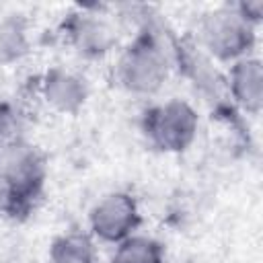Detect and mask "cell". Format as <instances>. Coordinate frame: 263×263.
<instances>
[{
    "label": "cell",
    "mask_w": 263,
    "mask_h": 263,
    "mask_svg": "<svg viewBox=\"0 0 263 263\" xmlns=\"http://www.w3.org/2000/svg\"><path fill=\"white\" fill-rule=\"evenodd\" d=\"M234 4L218 6L205 12L197 23V47L212 60L232 64L251 55L257 33Z\"/></svg>",
    "instance_id": "cell-3"
},
{
    "label": "cell",
    "mask_w": 263,
    "mask_h": 263,
    "mask_svg": "<svg viewBox=\"0 0 263 263\" xmlns=\"http://www.w3.org/2000/svg\"><path fill=\"white\" fill-rule=\"evenodd\" d=\"M88 82L82 74L68 70L64 66L49 68L39 80V95L41 99L58 113L76 115L86 99H88Z\"/></svg>",
    "instance_id": "cell-7"
},
{
    "label": "cell",
    "mask_w": 263,
    "mask_h": 263,
    "mask_svg": "<svg viewBox=\"0 0 263 263\" xmlns=\"http://www.w3.org/2000/svg\"><path fill=\"white\" fill-rule=\"evenodd\" d=\"M25 142V117L12 103H0V150Z\"/></svg>",
    "instance_id": "cell-12"
},
{
    "label": "cell",
    "mask_w": 263,
    "mask_h": 263,
    "mask_svg": "<svg viewBox=\"0 0 263 263\" xmlns=\"http://www.w3.org/2000/svg\"><path fill=\"white\" fill-rule=\"evenodd\" d=\"M226 90L232 103L249 115H259L263 107V64L257 55H245L230 64Z\"/></svg>",
    "instance_id": "cell-8"
},
{
    "label": "cell",
    "mask_w": 263,
    "mask_h": 263,
    "mask_svg": "<svg viewBox=\"0 0 263 263\" xmlns=\"http://www.w3.org/2000/svg\"><path fill=\"white\" fill-rule=\"evenodd\" d=\"M109 263H164V247L148 234H132L117 242Z\"/></svg>",
    "instance_id": "cell-11"
},
{
    "label": "cell",
    "mask_w": 263,
    "mask_h": 263,
    "mask_svg": "<svg viewBox=\"0 0 263 263\" xmlns=\"http://www.w3.org/2000/svg\"><path fill=\"white\" fill-rule=\"evenodd\" d=\"M49 263H101L95 238L80 230L55 236L49 247Z\"/></svg>",
    "instance_id": "cell-9"
},
{
    "label": "cell",
    "mask_w": 263,
    "mask_h": 263,
    "mask_svg": "<svg viewBox=\"0 0 263 263\" xmlns=\"http://www.w3.org/2000/svg\"><path fill=\"white\" fill-rule=\"evenodd\" d=\"M64 37L72 51L82 60H101L117 43L113 27L95 12H72L64 21Z\"/></svg>",
    "instance_id": "cell-6"
},
{
    "label": "cell",
    "mask_w": 263,
    "mask_h": 263,
    "mask_svg": "<svg viewBox=\"0 0 263 263\" xmlns=\"http://www.w3.org/2000/svg\"><path fill=\"white\" fill-rule=\"evenodd\" d=\"M199 115L191 103L168 99L148 107L142 115V134L148 144L164 154L185 152L197 138Z\"/></svg>",
    "instance_id": "cell-4"
},
{
    "label": "cell",
    "mask_w": 263,
    "mask_h": 263,
    "mask_svg": "<svg viewBox=\"0 0 263 263\" xmlns=\"http://www.w3.org/2000/svg\"><path fill=\"white\" fill-rule=\"evenodd\" d=\"M140 224V205L127 191H111L103 195L88 212V234L95 240L113 247L136 234Z\"/></svg>",
    "instance_id": "cell-5"
},
{
    "label": "cell",
    "mask_w": 263,
    "mask_h": 263,
    "mask_svg": "<svg viewBox=\"0 0 263 263\" xmlns=\"http://www.w3.org/2000/svg\"><path fill=\"white\" fill-rule=\"evenodd\" d=\"M47 181V160L33 144L0 150V216L23 218L35 210Z\"/></svg>",
    "instance_id": "cell-1"
},
{
    "label": "cell",
    "mask_w": 263,
    "mask_h": 263,
    "mask_svg": "<svg viewBox=\"0 0 263 263\" xmlns=\"http://www.w3.org/2000/svg\"><path fill=\"white\" fill-rule=\"evenodd\" d=\"M171 72V55L160 35L146 27L119 53L115 64V80L129 95H156Z\"/></svg>",
    "instance_id": "cell-2"
},
{
    "label": "cell",
    "mask_w": 263,
    "mask_h": 263,
    "mask_svg": "<svg viewBox=\"0 0 263 263\" xmlns=\"http://www.w3.org/2000/svg\"><path fill=\"white\" fill-rule=\"evenodd\" d=\"M236 10L251 23V25H259L263 18V0H249V2H236L234 4Z\"/></svg>",
    "instance_id": "cell-13"
},
{
    "label": "cell",
    "mask_w": 263,
    "mask_h": 263,
    "mask_svg": "<svg viewBox=\"0 0 263 263\" xmlns=\"http://www.w3.org/2000/svg\"><path fill=\"white\" fill-rule=\"evenodd\" d=\"M31 49L29 23L23 14H8L0 21V66L21 62Z\"/></svg>",
    "instance_id": "cell-10"
}]
</instances>
